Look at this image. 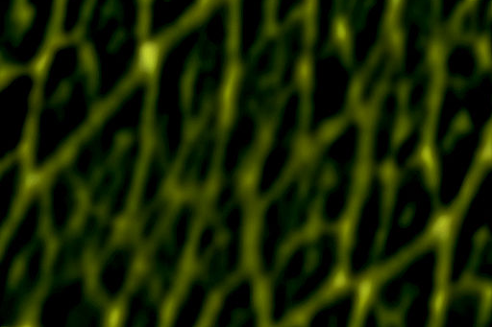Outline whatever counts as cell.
Segmentation results:
<instances>
[{"instance_id": "6da1fadb", "label": "cell", "mask_w": 492, "mask_h": 327, "mask_svg": "<svg viewBox=\"0 0 492 327\" xmlns=\"http://www.w3.org/2000/svg\"><path fill=\"white\" fill-rule=\"evenodd\" d=\"M162 57V47L160 42L153 39L141 42L137 51V69L146 77L153 76L160 65Z\"/></svg>"}, {"instance_id": "7a4b0ae2", "label": "cell", "mask_w": 492, "mask_h": 327, "mask_svg": "<svg viewBox=\"0 0 492 327\" xmlns=\"http://www.w3.org/2000/svg\"><path fill=\"white\" fill-rule=\"evenodd\" d=\"M454 227V214L449 211H441L432 221L428 230L429 236L439 245H447L453 237Z\"/></svg>"}, {"instance_id": "3957f363", "label": "cell", "mask_w": 492, "mask_h": 327, "mask_svg": "<svg viewBox=\"0 0 492 327\" xmlns=\"http://www.w3.org/2000/svg\"><path fill=\"white\" fill-rule=\"evenodd\" d=\"M374 293V281L372 278H364L357 285V300L359 306L365 305Z\"/></svg>"}, {"instance_id": "277c9868", "label": "cell", "mask_w": 492, "mask_h": 327, "mask_svg": "<svg viewBox=\"0 0 492 327\" xmlns=\"http://www.w3.org/2000/svg\"><path fill=\"white\" fill-rule=\"evenodd\" d=\"M348 285H349V276H348L347 272L343 270L338 271L332 278L331 288L334 289L335 291L339 292V291H342L343 289L347 288Z\"/></svg>"}, {"instance_id": "5b68a950", "label": "cell", "mask_w": 492, "mask_h": 327, "mask_svg": "<svg viewBox=\"0 0 492 327\" xmlns=\"http://www.w3.org/2000/svg\"><path fill=\"white\" fill-rule=\"evenodd\" d=\"M43 183V175L41 172L31 171L24 177V185L27 189L33 190L38 188Z\"/></svg>"}, {"instance_id": "8992f818", "label": "cell", "mask_w": 492, "mask_h": 327, "mask_svg": "<svg viewBox=\"0 0 492 327\" xmlns=\"http://www.w3.org/2000/svg\"><path fill=\"white\" fill-rule=\"evenodd\" d=\"M482 158L484 161H488L490 162L491 159H492V144H491V141L489 140L487 144L484 146V148L482 149V154H481Z\"/></svg>"}, {"instance_id": "52a82bcc", "label": "cell", "mask_w": 492, "mask_h": 327, "mask_svg": "<svg viewBox=\"0 0 492 327\" xmlns=\"http://www.w3.org/2000/svg\"><path fill=\"white\" fill-rule=\"evenodd\" d=\"M403 0H390V4L393 8H397L400 6V4L402 3Z\"/></svg>"}]
</instances>
